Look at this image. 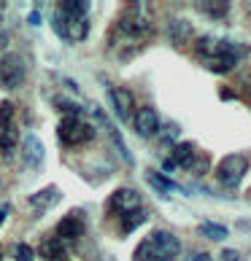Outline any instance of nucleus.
Instances as JSON below:
<instances>
[{"instance_id":"4be33fe9","label":"nucleus","mask_w":251,"mask_h":261,"mask_svg":"<svg viewBox=\"0 0 251 261\" xmlns=\"http://www.w3.org/2000/svg\"><path fill=\"white\" fill-rule=\"evenodd\" d=\"M200 231L206 234L208 240H216V243H221V240H227V229L219 226V224H202Z\"/></svg>"},{"instance_id":"9b49d317","label":"nucleus","mask_w":251,"mask_h":261,"mask_svg":"<svg viewBox=\"0 0 251 261\" xmlns=\"http://www.w3.org/2000/svg\"><path fill=\"white\" fill-rule=\"evenodd\" d=\"M108 94H111V105H113V113H117V119H119V121H130L132 116H135L132 92L124 89V86H113Z\"/></svg>"},{"instance_id":"2f4dec72","label":"nucleus","mask_w":251,"mask_h":261,"mask_svg":"<svg viewBox=\"0 0 251 261\" xmlns=\"http://www.w3.org/2000/svg\"><path fill=\"white\" fill-rule=\"evenodd\" d=\"M0 261H3V253H0Z\"/></svg>"},{"instance_id":"39448f33","label":"nucleus","mask_w":251,"mask_h":261,"mask_svg":"<svg viewBox=\"0 0 251 261\" xmlns=\"http://www.w3.org/2000/svg\"><path fill=\"white\" fill-rule=\"evenodd\" d=\"M246 172H248V159L240 156V153H230V156H224L216 164L214 175H216L219 186L235 189V186H240V180L246 178Z\"/></svg>"},{"instance_id":"20e7f679","label":"nucleus","mask_w":251,"mask_h":261,"mask_svg":"<svg viewBox=\"0 0 251 261\" xmlns=\"http://www.w3.org/2000/svg\"><path fill=\"white\" fill-rule=\"evenodd\" d=\"M25 73H27V65L22 60V54H16V51L0 54V89H6V92L19 89L25 84Z\"/></svg>"},{"instance_id":"a211bd4d","label":"nucleus","mask_w":251,"mask_h":261,"mask_svg":"<svg viewBox=\"0 0 251 261\" xmlns=\"http://www.w3.org/2000/svg\"><path fill=\"white\" fill-rule=\"evenodd\" d=\"M146 178H149V183H151V186L159 191V194H170V191H181V189H178V183H173L170 178H165V175H162V172H157V170H149V172H146Z\"/></svg>"},{"instance_id":"c756f323","label":"nucleus","mask_w":251,"mask_h":261,"mask_svg":"<svg viewBox=\"0 0 251 261\" xmlns=\"http://www.w3.org/2000/svg\"><path fill=\"white\" fill-rule=\"evenodd\" d=\"M8 213H11V207H8V202H0V226H3V221H6Z\"/></svg>"},{"instance_id":"ddd939ff","label":"nucleus","mask_w":251,"mask_h":261,"mask_svg":"<svg viewBox=\"0 0 251 261\" xmlns=\"http://www.w3.org/2000/svg\"><path fill=\"white\" fill-rule=\"evenodd\" d=\"M65 22V30H67V38L71 41H84L89 35V19L81 16V14H65V11H57Z\"/></svg>"},{"instance_id":"393cba45","label":"nucleus","mask_w":251,"mask_h":261,"mask_svg":"<svg viewBox=\"0 0 251 261\" xmlns=\"http://www.w3.org/2000/svg\"><path fill=\"white\" fill-rule=\"evenodd\" d=\"M52 27H54V33L62 38L65 43H71V38H67V30H65V22H62V16L54 11V16H52Z\"/></svg>"},{"instance_id":"c85d7f7f","label":"nucleus","mask_w":251,"mask_h":261,"mask_svg":"<svg viewBox=\"0 0 251 261\" xmlns=\"http://www.w3.org/2000/svg\"><path fill=\"white\" fill-rule=\"evenodd\" d=\"M189 261H211V256H208V253H202V250H195V253L189 256Z\"/></svg>"},{"instance_id":"7c9ffc66","label":"nucleus","mask_w":251,"mask_h":261,"mask_svg":"<svg viewBox=\"0 0 251 261\" xmlns=\"http://www.w3.org/2000/svg\"><path fill=\"white\" fill-rule=\"evenodd\" d=\"M30 24H41V14H38V11L30 14Z\"/></svg>"},{"instance_id":"6e6552de","label":"nucleus","mask_w":251,"mask_h":261,"mask_svg":"<svg viewBox=\"0 0 251 261\" xmlns=\"http://www.w3.org/2000/svg\"><path fill=\"white\" fill-rule=\"evenodd\" d=\"M22 159H25V167H30V170H41L43 167L46 146H43V140L38 138L35 132H27L22 138Z\"/></svg>"},{"instance_id":"0eeeda50","label":"nucleus","mask_w":251,"mask_h":261,"mask_svg":"<svg viewBox=\"0 0 251 261\" xmlns=\"http://www.w3.org/2000/svg\"><path fill=\"white\" fill-rule=\"evenodd\" d=\"M84 229H86L84 213L73 210V213H67V216L60 218V224H57V229H54V237L60 240V243H73V240H79L84 234Z\"/></svg>"},{"instance_id":"f257e3e1","label":"nucleus","mask_w":251,"mask_h":261,"mask_svg":"<svg viewBox=\"0 0 251 261\" xmlns=\"http://www.w3.org/2000/svg\"><path fill=\"white\" fill-rule=\"evenodd\" d=\"M181 253V240L168 229H154L135 248L132 261H176Z\"/></svg>"},{"instance_id":"5701e85b","label":"nucleus","mask_w":251,"mask_h":261,"mask_svg":"<svg viewBox=\"0 0 251 261\" xmlns=\"http://www.w3.org/2000/svg\"><path fill=\"white\" fill-rule=\"evenodd\" d=\"M14 261H35V250L27 245V243H16L14 250H11Z\"/></svg>"},{"instance_id":"412c9836","label":"nucleus","mask_w":251,"mask_h":261,"mask_svg":"<svg viewBox=\"0 0 251 261\" xmlns=\"http://www.w3.org/2000/svg\"><path fill=\"white\" fill-rule=\"evenodd\" d=\"M14 124V102L11 100H0V129Z\"/></svg>"},{"instance_id":"cd10ccee","label":"nucleus","mask_w":251,"mask_h":261,"mask_svg":"<svg viewBox=\"0 0 251 261\" xmlns=\"http://www.w3.org/2000/svg\"><path fill=\"white\" fill-rule=\"evenodd\" d=\"M219 261H240V253H238V250H233V248H227V250H221Z\"/></svg>"},{"instance_id":"a878e982","label":"nucleus","mask_w":251,"mask_h":261,"mask_svg":"<svg viewBox=\"0 0 251 261\" xmlns=\"http://www.w3.org/2000/svg\"><path fill=\"white\" fill-rule=\"evenodd\" d=\"M189 170L195 172V175H202V172L208 170V156H195V162L189 164Z\"/></svg>"},{"instance_id":"aec40b11","label":"nucleus","mask_w":251,"mask_h":261,"mask_svg":"<svg viewBox=\"0 0 251 261\" xmlns=\"http://www.w3.org/2000/svg\"><path fill=\"white\" fill-rule=\"evenodd\" d=\"M197 8L206 16H214V19H224L230 14V3H197Z\"/></svg>"},{"instance_id":"9d476101","label":"nucleus","mask_w":251,"mask_h":261,"mask_svg":"<svg viewBox=\"0 0 251 261\" xmlns=\"http://www.w3.org/2000/svg\"><path fill=\"white\" fill-rule=\"evenodd\" d=\"M240 57H243V46L230 43L219 57H214V60H208V62H202V65H206L211 73H230V70H233V67L240 62Z\"/></svg>"},{"instance_id":"473e14b6","label":"nucleus","mask_w":251,"mask_h":261,"mask_svg":"<svg viewBox=\"0 0 251 261\" xmlns=\"http://www.w3.org/2000/svg\"><path fill=\"white\" fill-rule=\"evenodd\" d=\"M248 8H251V6H248Z\"/></svg>"},{"instance_id":"f03ea898","label":"nucleus","mask_w":251,"mask_h":261,"mask_svg":"<svg viewBox=\"0 0 251 261\" xmlns=\"http://www.w3.org/2000/svg\"><path fill=\"white\" fill-rule=\"evenodd\" d=\"M117 30L122 38H127V41H143V38L151 35V14L149 8L138 3V6H130L127 11L122 14Z\"/></svg>"},{"instance_id":"6ab92c4d","label":"nucleus","mask_w":251,"mask_h":261,"mask_svg":"<svg viewBox=\"0 0 251 261\" xmlns=\"http://www.w3.org/2000/svg\"><path fill=\"white\" fill-rule=\"evenodd\" d=\"M54 108L62 111V116H81L84 108L79 102H76L73 97H65V94H60V97H54Z\"/></svg>"},{"instance_id":"dca6fc26","label":"nucleus","mask_w":251,"mask_h":261,"mask_svg":"<svg viewBox=\"0 0 251 261\" xmlns=\"http://www.w3.org/2000/svg\"><path fill=\"white\" fill-rule=\"evenodd\" d=\"M189 35H192V24L187 19H170L168 22V38L173 46H184Z\"/></svg>"},{"instance_id":"423d86ee","label":"nucleus","mask_w":251,"mask_h":261,"mask_svg":"<svg viewBox=\"0 0 251 261\" xmlns=\"http://www.w3.org/2000/svg\"><path fill=\"white\" fill-rule=\"evenodd\" d=\"M108 205H111V210H117L122 218H127V216H132V213H138V210L146 207V205H143V197L135 189H127V186L113 191V194L108 197Z\"/></svg>"},{"instance_id":"bb28decb","label":"nucleus","mask_w":251,"mask_h":261,"mask_svg":"<svg viewBox=\"0 0 251 261\" xmlns=\"http://www.w3.org/2000/svg\"><path fill=\"white\" fill-rule=\"evenodd\" d=\"M8 41H11V30L0 24V51H3V49H8Z\"/></svg>"},{"instance_id":"f3484780","label":"nucleus","mask_w":251,"mask_h":261,"mask_svg":"<svg viewBox=\"0 0 251 261\" xmlns=\"http://www.w3.org/2000/svg\"><path fill=\"white\" fill-rule=\"evenodd\" d=\"M41 256H43L46 261H65L67 248H65L57 237H46L43 243H41Z\"/></svg>"},{"instance_id":"2eb2a0df","label":"nucleus","mask_w":251,"mask_h":261,"mask_svg":"<svg viewBox=\"0 0 251 261\" xmlns=\"http://www.w3.org/2000/svg\"><path fill=\"white\" fill-rule=\"evenodd\" d=\"M195 156H197L195 143L184 140V143H176V146H173V151H170V164H173V167H184V170H189V164L195 162Z\"/></svg>"},{"instance_id":"f8f14e48","label":"nucleus","mask_w":251,"mask_h":261,"mask_svg":"<svg viewBox=\"0 0 251 261\" xmlns=\"http://www.w3.org/2000/svg\"><path fill=\"white\" fill-rule=\"evenodd\" d=\"M60 199H62V191H60V189H57V186H46V189H41V191H35V194H30V199H27V207L33 210V216H41L43 210L54 207Z\"/></svg>"},{"instance_id":"7ed1b4c3","label":"nucleus","mask_w":251,"mask_h":261,"mask_svg":"<svg viewBox=\"0 0 251 261\" xmlns=\"http://www.w3.org/2000/svg\"><path fill=\"white\" fill-rule=\"evenodd\" d=\"M57 138L62 146H84L92 138H98V127L89 124L81 116H62L57 124Z\"/></svg>"},{"instance_id":"b1692460","label":"nucleus","mask_w":251,"mask_h":261,"mask_svg":"<svg viewBox=\"0 0 251 261\" xmlns=\"http://www.w3.org/2000/svg\"><path fill=\"white\" fill-rule=\"evenodd\" d=\"M57 11H65V14H81V16H86V11H89V3H84V0H81V3H67V0H65V3L57 6Z\"/></svg>"},{"instance_id":"1a4fd4ad","label":"nucleus","mask_w":251,"mask_h":261,"mask_svg":"<svg viewBox=\"0 0 251 261\" xmlns=\"http://www.w3.org/2000/svg\"><path fill=\"white\" fill-rule=\"evenodd\" d=\"M159 113L151 108V105H146V108H138V113L132 116V129L141 135V138H154V135L159 132Z\"/></svg>"},{"instance_id":"4468645a","label":"nucleus","mask_w":251,"mask_h":261,"mask_svg":"<svg viewBox=\"0 0 251 261\" xmlns=\"http://www.w3.org/2000/svg\"><path fill=\"white\" fill-rule=\"evenodd\" d=\"M19 143H22V138H19V129L14 127H6V129H0V159L3 162H11L16 156V151H19Z\"/></svg>"}]
</instances>
